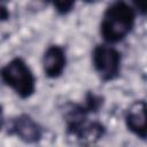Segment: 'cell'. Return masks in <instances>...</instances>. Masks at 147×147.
Wrapping results in <instances>:
<instances>
[{"label":"cell","instance_id":"6da1fadb","mask_svg":"<svg viewBox=\"0 0 147 147\" xmlns=\"http://www.w3.org/2000/svg\"><path fill=\"white\" fill-rule=\"evenodd\" d=\"M137 10L126 0H114L105 9L100 21V36L106 44L122 42L134 29Z\"/></svg>","mask_w":147,"mask_h":147},{"label":"cell","instance_id":"7a4b0ae2","mask_svg":"<svg viewBox=\"0 0 147 147\" xmlns=\"http://www.w3.org/2000/svg\"><path fill=\"white\" fill-rule=\"evenodd\" d=\"M0 79L22 100H26L36 93L37 78L22 57H14L1 67Z\"/></svg>","mask_w":147,"mask_h":147},{"label":"cell","instance_id":"3957f363","mask_svg":"<svg viewBox=\"0 0 147 147\" xmlns=\"http://www.w3.org/2000/svg\"><path fill=\"white\" fill-rule=\"evenodd\" d=\"M92 65L102 83L116 80L122 71V54L109 44H98L92 51Z\"/></svg>","mask_w":147,"mask_h":147},{"label":"cell","instance_id":"277c9868","mask_svg":"<svg viewBox=\"0 0 147 147\" xmlns=\"http://www.w3.org/2000/svg\"><path fill=\"white\" fill-rule=\"evenodd\" d=\"M7 134L16 137L25 144H37L44 137V129L29 114H20L10 119Z\"/></svg>","mask_w":147,"mask_h":147},{"label":"cell","instance_id":"5b68a950","mask_svg":"<svg viewBox=\"0 0 147 147\" xmlns=\"http://www.w3.org/2000/svg\"><path fill=\"white\" fill-rule=\"evenodd\" d=\"M67 52L61 45H51L42 55V70L47 78L56 79L61 77L67 67Z\"/></svg>","mask_w":147,"mask_h":147},{"label":"cell","instance_id":"8992f818","mask_svg":"<svg viewBox=\"0 0 147 147\" xmlns=\"http://www.w3.org/2000/svg\"><path fill=\"white\" fill-rule=\"evenodd\" d=\"M124 123L126 129L137 138L146 140L147 122H146V101L137 100L130 105L124 113Z\"/></svg>","mask_w":147,"mask_h":147},{"label":"cell","instance_id":"52a82bcc","mask_svg":"<svg viewBox=\"0 0 147 147\" xmlns=\"http://www.w3.org/2000/svg\"><path fill=\"white\" fill-rule=\"evenodd\" d=\"M47 1L53 5L55 11L61 16L68 15L74 9L76 3V0H47Z\"/></svg>","mask_w":147,"mask_h":147},{"label":"cell","instance_id":"ba28073f","mask_svg":"<svg viewBox=\"0 0 147 147\" xmlns=\"http://www.w3.org/2000/svg\"><path fill=\"white\" fill-rule=\"evenodd\" d=\"M131 1L137 13H139L141 16H145L147 11V0H131Z\"/></svg>","mask_w":147,"mask_h":147},{"label":"cell","instance_id":"9c48e42d","mask_svg":"<svg viewBox=\"0 0 147 147\" xmlns=\"http://www.w3.org/2000/svg\"><path fill=\"white\" fill-rule=\"evenodd\" d=\"M5 124H6V119H5V113H3V108H2V106L0 105V131L3 129Z\"/></svg>","mask_w":147,"mask_h":147},{"label":"cell","instance_id":"30bf717a","mask_svg":"<svg viewBox=\"0 0 147 147\" xmlns=\"http://www.w3.org/2000/svg\"><path fill=\"white\" fill-rule=\"evenodd\" d=\"M8 0H0V6H7Z\"/></svg>","mask_w":147,"mask_h":147}]
</instances>
